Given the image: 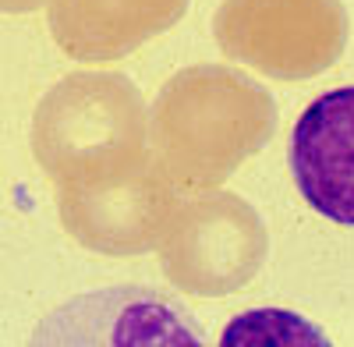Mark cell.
I'll list each match as a JSON object with an SVG mask.
<instances>
[{
	"label": "cell",
	"mask_w": 354,
	"mask_h": 347,
	"mask_svg": "<svg viewBox=\"0 0 354 347\" xmlns=\"http://www.w3.org/2000/svg\"><path fill=\"white\" fill-rule=\"evenodd\" d=\"M277 100L227 64H195L167 78L149 110V153L185 191H209L277 135Z\"/></svg>",
	"instance_id": "obj_1"
},
{
	"label": "cell",
	"mask_w": 354,
	"mask_h": 347,
	"mask_svg": "<svg viewBox=\"0 0 354 347\" xmlns=\"http://www.w3.org/2000/svg\"><path fill=\"white\" fill-rule=\"evenodd\" d=\"M32 156L53 188L149 156L142 93L113 71L64 75L36 106Z\"/></svg>",
	"instance_id": "obj_2"
},
{
	"label": "cell",
	"mask_w": 354,
	"mask_h": 347,
	"mask_svg": "<svg viewBox=\"0 0 354 347\" xmlns=\"http://www.w3.org/2000/svg\"><path fill=\"white\" fill-rule=\"evenodd\" d=\"M174 287L195 298H227L248 287L270 259V230L241 195L209 188L177 202L156 241Z\"/></svg>",
	"instance_id": "obj_3"
},
{
	"label": "cell",
	"mask_w": 354,
	"mask_h": 347,
	"mask_svg": "<svg viewBox=\"0 0 354 347\" xmlns=\"http://www.w3.org/2000/svg\"><path fill=\"white\" fill-rule=\"evenodd\" d=\"M351 21L340 0H223L213 18L216 46L266 78L305 82L333 68Z\"/></svg>",
	"instance_id": "obj_4"
},
{
	"label": "cell",
	"mask_w": 354,
	"mask_h": 347,
	"mask_svg": "<svg viewBox=\"0 0 354 347\" xmlns=\"http://www.w3.org/2000/svg\"><path fill=\"white\" fill-rule=\"evenodd\" d=\"M174 206V185L163 178L153 153L96 178L57 185L64 230L82 248L113 259L153 252Z\"/></svg>",
	"instance_id": "obj_5"
},
{
	"label": "cell",
	"mask_w": 354,
	"mask_h": 347,
	"mask_svg": "<svg viewBox=\"0 0 354 347\" xmlns=\"http://www.w3.org/2000/svg\"><path fill=\"white\" fill-rule=\"evenodd\" d=\"M290 174L319 216L354 227V85L305 106L290 131Z\"/></svg>",
	"instance_id": "obj_6"
},
{
	"label": "cell",
	"mask_w": 354,
	"mask_h": 347,
	"mask_svg": "<svg viewBox=\"0 0 354 347\" xmlns=\"http://www.w3.org/2000/svg\"><path fill=\"white\" fill-rule=\"evenodd\" d=\"M192 0H46L50 32L71 61L110 64L170 32Z\"/></svg>",
	"instance_id": "obj_7"
},
{
	"label": "cell",
	"mask_w": 354,
	"mask_h": 347,
	"mask_svg": "<svg viewBox=\"0 0 354 347\" xmlns=\"http://www.w3.org/2000/svg\"><path fill=\"white\" fill-rule=\"evenodd\" d=\"M223 344H326L315 326L280 308H262L234 319L223 333Z\"/></svg>",
	"instance_id": "obj_8"
},
{
	"label": "cell",
	"mask_w": 354,
	"mask_h": 347,
	"mask_svg": "<svg viewBox=\"0 0 354 347\" xmlns=\"http://www.w3.org/2000/svg\"><path fill=\"white\" fill-rule=\"evenodd\" d=\"M46 0H0V15H32Z\"/></svg>",
	"instance_id": "obj_9"
}]
</instances>
